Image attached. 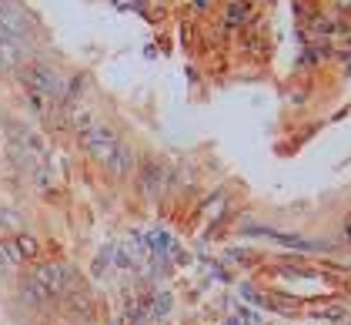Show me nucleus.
Returning <instances> with one entry per match:
<instances>
[{"label":"nucleus","mask_w":351,"mask_h":325,"mask_svg":"<svg viewBox=\"0 0 351 325\" xmlns=\"http://www.w3.org/2000/svg\"><path fill=\"white\" fill-rule=\"evenodd\" d=\"M30 278H34V282H40V285H44L54 298L67 295V292L74 289V271L67 269V265H60V262H44V265H37Z\"/></svg>","instance_id":"nucleus-4"},{"label":"nucleus","mask_w":351,"mask_h":325,"mask_svg":"<svg viewBox=\"0 0 351 325\" xmlns=\"http://www.w3.org/2000/svg\"><path fill=\"white\" fill-rule=\"evenodd\" d=\"M17 245H21V248H17V255H24V258H30V255L37 251V242H34V238H24V235L17 238Z\"/></svg>","instance_id":"nucleus-8"},{"label":"nucleus","mask_w":351,"mask_h":325,"mask_svg":"<svg viewBox=\"0 0 351 325\" xmlns=\"http://www.w3.org/2000/svg\"><path fill=\"white\" fill-rule=\"evenodd\" d=\"M81 144L87 148V155L94 158V161L108 164L114 158V151H117V144H121V137L110 131L108 124H97V121H90L87 128L81 131Z\"/></svg>","instance_id":"nucleus-2"},{"label":"nucleus","mask_w":351,"mask_h":325,"mask_svg":"<svg viewBox=\"0 0 351 325\" xmlns=\"http://www.w3.org/2000/svg\"><path fill=\"white\" fill-rule=\"evenodd\" d=\"M167 171H171V168H164L161 161L144 164V168L137 171V188H141V194H144V198L164 194V188H167Z\"/></svg>","instance_id":"nucleus-5"},{"label":"nucleus","mask_w":351,"mask_h":325,"mask_svg":"<svg viewBox=\"0 0 351 325\" xmlns=\"http://www.w3.org/2000/svg\"><path fill=\"white\" fill-rule=\"evenodd\" d=\"M21 298L27 302L30 309H47V305L54 302V295H51V292H47L40 282H34L30 275L24 278V282H21Z\"/></svg>","instance_id":"nucleus-7"},{"label":"nucleus","mask_w":351,"mask_h":325,"mask_svg":"<svg viewBox=\"0 0 351 325\" xmlns=\"http://www.w3.org/2000/svg\"><path fill=\"white\" fill-rule=\"evenodd\" d=\"M30 30H34V21L27 10L17 0H0V37L21 44L30 37Z\"/></svg>","instance_id":"nucleus-3"},{"label":"nucleus","mask_w":351,"mask_h":325,"mask_svg":"<svg viewBox=\"0 0 351 325\" xmlns=\"http://www.w3.org/2000/svg\"><path fill=\"white\" fill-rule=\"evenodd\" d=\"M345 232H348V238H351V215H348V221H345Z\"/></svg>","instance_id":"nucleus-9"},{"label":"nucleus","mask_w":351,"mask_h":325,"mask_svg":"<svg viewBox=\"0 0 351 325\" xmlns=\"http://www.w3.org/2000/svg\"><path fill=\"white\" fill-rule=\"evenodd\" d=\"M21 81H24L27 94L40 108H51V104L67 98V78H64L57 67H51V64H40V60L24 64V67H21Z\"/></svg>","instance_id":"nucleus-1"},{"label":"nucleus","mask_w":351,"mask_h":325,"mask_svg":"<svg viewBox=\"0 0 351 325\" xmlns=\"http://www.w3.org/2000/svg\"><path fill=\"white\" fill-rule=\"evenodd\" d=\"M137 164V155H134V148L128 144V141H121L117 144V151H114V158H110L104 168H108L114 178H124V175H131V168Z\"/></svg>","instance_id":"nucleus-6"}]
</instances>
